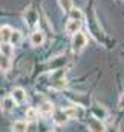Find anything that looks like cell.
<instances>
[{
  "label": "cell",
  "instance_id": "2",
  "mask_svg": "<svg viewBox=\"0 0 124 132\" xmlns=\"http://www.w3.org/2000/svg\"><path fill=\"white\" fill-rule=\"evenodd\" d=\"M17 106V101L12 98V95L11 97H5V98L0 101V108H2V111L3 112H11V111H14V108Z\"/></svg>",
  "mask_w": 124,
  "mask_h": 132
},
{
  "label": "cell",
  "instance_id": "21",
  "mask_svg": "<svg viewBox=\"0 0 124 132\" xmlns=\"http://www.w3.org/2000/svg\"><path fill=\"white\" fill-rule=\"evenodd\" d=\"M118 106H120L121 109H124V94H121V97L118 100Z\"/></svg>",
  "mask_w": 124,
  "mask_h": 132
},
{
  "label": "cell",
  "instance_id": "11",
  "mask_svg": "<svg viewBox=\"0 0 124 132\" xmlns=\"http://www.w3.org/2000/svg\"><path fill=\"white\" fill-rule=\"evenodd\" d=\"M12 28L11 26H8V25H5V26H2L0 28V38H2V42H9L11 40V35H12Z\"/></svg>",
  "mask_w": 124,
  "mask_h": 132
},
{
  "label": "cell",
  "instance_id": "15",
  "mask_svg": "<svg viewBox=\"0 0 124 132\" xmlns=\"http://www.w3.org/2000/svg\"><path fill=\"white\" fill-rule=\"evenodd\" d=\"M69 15H70V19L83 20V12H81V9H80V8H72V9L69 11Z\"/></svg>",
  "mask_w": 124,
  "mask_h": 132
},
{
  "label": "cell",
  "instance_id": "3",
  "mask_svg": "<svg viewBox=\"0 0 124 132\" xmlns=\"http://www.w3.org/2000/svg\"><path fill=\"white\" fill-rule=\"evenodd\" d=\"M87 128H89L91 132H106V126H104V125L101 123V120H98L96 117H93V118L89 120Z\"/></svg>",
  "mask_w": 124,
  "mask_h": 132
},
{
  "label": "cell",
  "instance_id": "1",
  "mask_svg": "<svg viewBox=\"0 0 124 132\" xmlns=\"http://www.w3.org/2000/svg\"><path fill=\"white\" fill-rule=\"evenodd\" d=\"M86 45H87V37H86V34H83L81 31H78L77 34H74V37H72V49H74L75 52H80Z\"/></svg>",
  "mask_w": 124,
  "mask_h": 132
},
{
  "label": "cell",
  "instance_id": "9",
  "mask_svg": "<svg viewBox=\"0 0 124 132\" xmlns=\"http://www.w3.org/2000/svg\"><path fill=\"white\" fill-rule=\"evenodd\" d=\"M67 120H69V117H67V114H66L64 109H61V111H55V112H54V121H55L57 125H64Z\"/></svg>",
  "mask_w": 124,
  "mask_h": 132
},
{
  "label": "cell",
  "instance_id": "20",
  "mask_svg": "<svg viewBox=\"0 0 124 132\" xmlns=\"http://www.w3.org/2000/svg\"><path fill=\"white\" fill-rule=\"evenodd\" d=\"M52 88H55V89H63V88H66V78L52 81Z\"/></svg>",
  "mask_w": 124,
  "mask_h": 132
},
{
  "label": "cell",
  "instance_id": "13",
  "mask_svg": "<svg viewBox=\"0 0 124 132\" xmlns=\"http://www.w3.org/2000/svg\"><path fill=\"white\" fill-rule=\"evenodd\" d=\"M28 131V125L25 120H17L12 123V132H26Z\"/></svg>",
  "mask_w": 124,
  "mask_h": 132
},
{
  "label": "cell",
  "instance_id": "19",
  "mask_svg": "<svg viewBox=\"0 0 124 132\" xmlns=\"http://www.w3.org/2000/svg\"><path fill=\"white\" fill-rule=\"evenodd\" d=\"M92 112L95 114L96 118H104V117H106V109H104V108H98V106H95V108H92Z\"/></svg>",
  "mask_w": 124,
  "mask_h": 132
},
{
  "label": "cell",
  "instance_id": "6",
  "mask_svg": "<svg viewBox=\"0 0 124 132\" xmlns=\"http://www.w3.org/2000/svg\"><path fill=\"white\" fill-rule=\"evenodd\" d=\"M64 111H66L69 118H83V115H84V111L80 106H70V108L64 109Z\"/></svg>",
  "mask_w": 124,
  "mask_h": 132
},
{
  "label": "cell",
  "instance_id": "4",
  "mask_svg": "<svg viewBox=\"0 0 124 132\" xmlns=\"http://www.w3.org/2000/svg\"><path fill=\"white\" fill-rule=\"evenodd\" d=\"M81 28V20H75V19H69L66 23V32L67 34H77Z\"/></svg>",
  "mask_w": 124,
  "mask_h": 132
},
{
  "label": "cell",
  "instance_id": "12",
  "mask_svg": "<svg viewBox=\"0 0 124 132\" xmlns=\"http://www.w3.org/2000/svg\"><path fill=\"white\" fill-rule=\"evenodd\" d=\"M12 46H14V45H11L9 42H2V45H0V52H2L3 55L11 57L12 52H14V48H12Z\"/></svg>",
  "mask_w": 124,
  "mask_h": 132
},
{
  "label": "cell",
  "instance_id": "17",
  "mask_svg": "<svg viewBox=\"0 0 124 132\" xmlns=\"http://www.w3.org/2000/svg\"><path fill=\"white\" fill-rule=\"evenodd\" d=\"M58 5H60V8H61L63 11H67V12L74 8L72 0H58Z\"/></svg>",
  "mask_w": 124,
  "mask_h": 132
},
{
  "label": "cell",
  "instance_id": "18",
  "mask_svg": "<svg viewBox=\"0 0 124 132\" xmlns=\"http://www.w3.org/2000/svg\"><path fill=\"white\" fill-rule=\"evenodd\" d=\"M37 117H38V111H37V109L29 108V109L26 111V118H28V121H35Z\"/></svg>",
  "mask_w": 124,
  "mask_h": 132
},
{
  "label": "cell",
  "instance_id": "16",
  "mask_svg": "<svg viewBox=\"0 0 124 132\" xmlns=\"http://www.w3.org/2000/svg\"><path fill=\"white\" fill-rule=\"evenodd\" d=\"M20 42H22V32H20V31H12V35H11L9 43H11V45H20Z\"/></svg>",
  "mask_w": 124,
  "mask_h": 132
},
{
  "label": "cell",
  "instance_id": "10",
  "mask_svg": "<svg viewBox=\"0 0 124 132\" xmlns=\"http://www.w3.org/2000/svg\"><path fill=\"white\" fill-rule=\"evenodd\" d=\"M9 69H11V57L3 55L0 52V71L2 72H8Z\"/></svg>",
  "mask_w": 124,
  "mask_h": 132
},
{
  "label": "cell",
  "instance_id": "5",
  "mask_svg": "<svg viewBox=\"0 0 124 132\" xmlns=\"http://www.w3.org/2000/svg\"><path fill=\"white\" fill-rule=\"evenodd\" d=\"M38 112H40V115H41V117H52V114L55 112V109H54V104H52V103L45 101L43 104H40Z\"/></svg>",
  "mask_w": 124,
  "mask_h": 132
},
{
  "label": "cell",
  "instance_id": "8",
  "mask_svg": "<svg viewBox=\"0 0 124 132\" xmlns=\"http://www.w3.org/2000/svg\"><path fill=\"white\" fill-rule=\"evenodd\" d=\"M43 42H45V35H43L41 31H34L31 34V46L38 48V46L43 45Z\"/></svg>",
  "mask_w": 124,
  "mask_h": 132
},
{
  "label": "cell",
  "instance_id": "14",
  "mask_svg": "<svg viewBox=\"0 0 124 132\" xmlns=\"http://www.w3.org/2000/svg\"><path fill=\"white\" fill-rule=\"evenodd\" d=\"M25 20H26V25H29V26L35 25L37 23V12L34 9H28L25 14Z\"/></svg>",
  "mask_w": 124,
  "mask_h": 132
},
{
  "label": "cell",
  "instance_id": "7",
  "mask_svg": "<svg viewBox=\"0 0 124 132\" xmlns=\"http://www.w3.org/2000/svg\"><path fill=\"white\" fill-rule=\"evenodd\" d=\"M12 98L17 101V104H22L26 101V92L23 88H14L12 89Z\"/></svg>",
  "mask_w": 124,
  "mask_h": 132
}]
</instances>
